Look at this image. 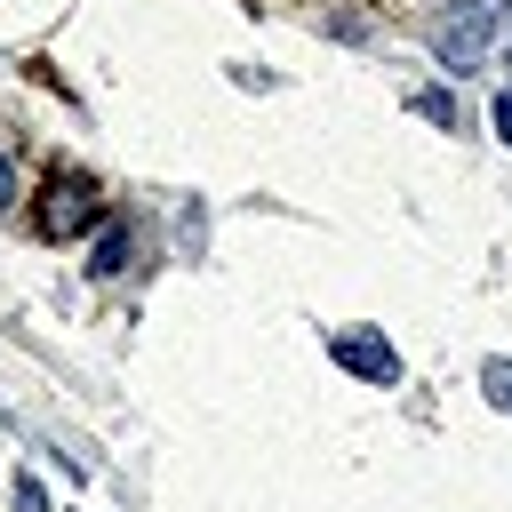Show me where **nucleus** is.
I'll return each mask as SVG.
<instances>
[{
    "label": "nucleus",
    "mask_w": 512,
    "mask_h": 512,
    "mask_svg": "<svg viewBox=\"0 0 512 512\" xmlns=\"http://www.w3.org/2000/svg\"><path fill=\"white\" fill-rule=\"evenodd\" d=\"M488 40H496V8H480V0H456V8L440 16V32H432V48H440L448 72H472V64L488 56Z\"/></svg>",
    "instance_id": "nucleus-1"
},
{
    "label": "nucleus",
    "mask_w": 512,
    "mask_h": 512,
    "mask_svg": "<svg viewBox=\"0 0 512 512\" xmlns=\"http://www.w3.org/2000/svg\"><path fill=\"white\" fill-rule=\"evenodd\" d=\"M96 208H104V200H96V184L56 168V176L40 184V208H32V216H40V232H48V240H72V232H88V224H96Z\"/></svg>",
    "instance_id": "nucleus-2"
},
{
    "label": "nucleus",
    "mask_w": 512,
    "mask_h": 512,
    "mask_svg": "<svg viewBox=\"0 0 512 512\" xmlns=\"http://www.w3.org/2000/svg\"><path fill=\"white\" fill-rule=\"evenodd\" d=\"M336 360H344L352 376H368V384H400V352H392L384 336H368V328L336 336Z\"/></svg>",
    "instance_id": "nucleus-3"
},
{
    "label": "nucleus",
    "mask_w": 512,
    "mask_h": 512,
    "mask_svg": "<svg viewBox=\"0 0 512 512\" xmlns=\"http://www.w3.org/2000/svg\"><path fill=\"white\" fill-rule=\"evenodd\" d=\"M128 264H136V232H128V224H104V232H96V256H88V272H96V280H120Z\"/></svg>",
    "instance_id": "nucleus-4"
},
{
    "label": "nucleus",
    "mask_w": 512,
    "mask_h": 512,
    "mask_svg": "<svg viewBox=\"0 0 512 512\" xmlns=\"http://www.w3.org/2000/svg\"><path fill=\"white\" fill-rule=\"evenodd\" d=\"M480 384H488V400H496V408H512V360H488V368H480Z\"/></svg>",
    "instance_id": "nucleus-5"
},
{
    "label": "nucleus",
    "mask_w": 512,
    "mask_h": 512,
    "mask_svg": "<svg viewBox=\"0 0 512 512\" xmlns=\"http://www.w3.org/2000/svg\"><path fill=\"white\" fill-rule=\"evenodd\" d=\"M416 112H424V120H456V104H448L440 88H424V96H416Z\"/></svg>",
    "instance_id": "nucleus-6"
},
{
    "label": "nucleus",
    "mask_w": 512,
    "mask_h": 512,
    "mask_svg": "<svg viewBox=\"0 0 512 512\" xmlns=\"http://www.w3.org/2000/svg\"><path fill=\"white\" fill-rule=\"evenodd\" d=\"M16 512H48V504H40V488H32V480H16Z\"/></svg>",
    "instance_id": "nucleus-7"
},
{
    "label": "nucleus",
    "mask_w": 512,
    "mask_h": 512,
    "mask_svg": "<svg viewBox=\"0 0 512 512\" xmlns=\"http://www.w3.org/2000/svg\"><path fill=\"white\" fill-rule=\"evenodd\" d=\"M496 136H504V144H512V96H504V104H496Z\"/></svg>",
    "instance_id": "nucleus-8"
},
{
    "label": "nucleus",
    "mask_w": 512,
    "mask_h": 512,
    "mask_svg": "<svg viewBox=\"0 0 512 512\" xmlns=\"http://www.w3.org/2000/svg\"><path fill=\"white\" fill-rule=\"evenodd\" d=\"M8 200H16V168L0 160V208H8Z\"/></svg>",
    "instance_id": "nucleus-9"
}]
</instances>
